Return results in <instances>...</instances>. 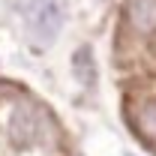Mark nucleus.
Wrapping results in <instances>:
<instances>
[{"instance_id": "7ed1b4c3", "label": "nucleus", "mask_w": 156, "mask_h": 156, "mask_svg": "<svg viewBox=\"0 0 156 156\" xmlns=\"http://www.w3.org/2000/svg\"><path fill=\"white\" fill-rule=\"evenodd\" d=\"M126 18L138 33H156V0H129Z\"/></svg>"}, {"instance_id": "f03ea898", "label": "nucleus", "mask_w": 156, "mask_h": 156, "mask_svg": "<svg viewBox=\"0 0 156 156\" xmlns=\"http://www.w3.org/2000/svg\"><path fill=\"white\" fill-rule=\"evenodd\" d=\"M39 117L33 108H18L12 120H9V138H12V144H18V147H27V144H33L39 135Z\"/></svg>"}, {"instance_id": "f257e3e1", "label": "nucleus", "mask_w": 156, "mask_h": 156, "mask_svg": "<svg viewBox=\"0 0 156 156\" xmlns=\"http://www.w3.org/2000/svg\"><path fill=\"white\" fill-rule=\"evenodd\" d=\"M30 30L36 33L42 42H51V39L57 36L60 30V21H63V9H60L57 3H51V0H42L33 6V15H30Z\"/></svg>"}, {"instance_id": "39448f33", "label": "nucleus", "mask_w": 156, "mask_h": 156, "mask_svg": "<svg viewBox=\"0 0 156 156\" xmlns=\"http://www.w3.org/2000/svg\"><path fill=\"white\" fill-rule=\"evenodd\" d=\"M138 123H141V129H144L150 138H156V102H147V105L141 108Z\"/></svg>"}, {"instance_id": "20e7f679", "label": "nucleus", "mask_w": 156, "mask_h": 156, "mask_svg": "<svg viewBox=\"0 0 156 156\" xmlns=\"http://www.w3.org/2000/svg\"><path fill=\"white\" fill-rule=\"evenodd\" d=\"M75 75L81 78L87 87L96 84V63H93V51H90L87 45L75 51Z\"/></svg>"}]
</instances>
